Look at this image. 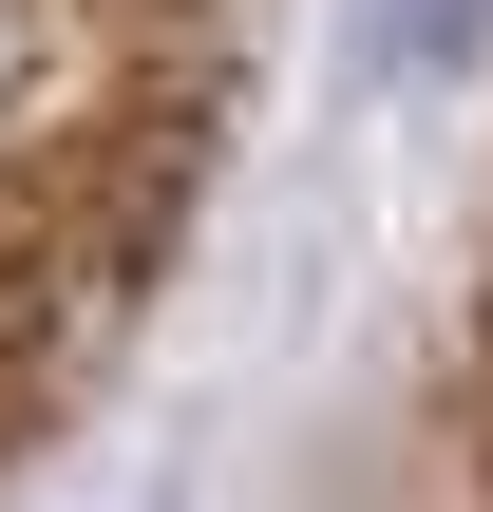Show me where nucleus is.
<instances>
[{"instance_id":"f257e3e1","label":"nucleus","mask_w":493,"mask_h":512,"mask_svg":"<svg viewBox=\"0 0 493 512\" xmlns=\"http://www.w3.org/2000/svg\"><path fill=\"white\" fill-rule=\"evenodd\" d=\"M475 38H493V0H361V57L380 76H456Z\"/></svg>"}]
</instances>
